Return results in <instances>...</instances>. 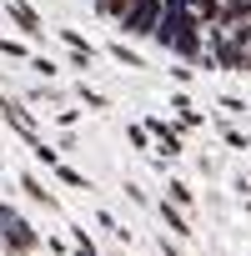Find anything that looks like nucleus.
Listing matches in <instances>:
<instances>
[{
  "mask_svg": "<svg viewBox=\"0 0 251 256\" xmlns=\"http://www.w3.org/2000/svg\"><path fill=\"white\" fill-rule=\"evenodd\" d=\"M126 36H146L186 60L241 70L251 60V0H96Z\"/></svg>",
  "mask_w": 251,
  "mask_h": 256,
  "instance_id": "obj_1",
  "label": "nucleus"
}]
</instances>
